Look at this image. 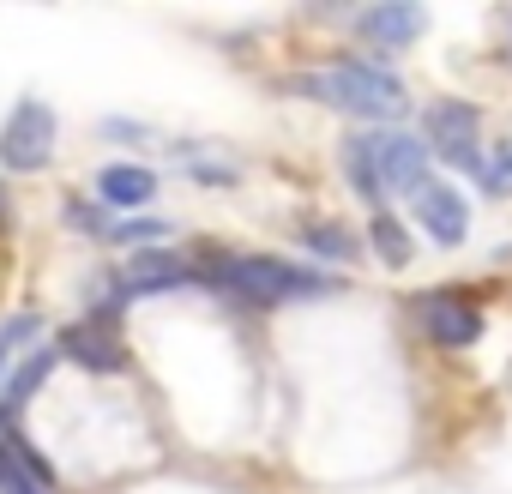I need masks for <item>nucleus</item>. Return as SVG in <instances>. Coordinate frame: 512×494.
<instances>
[{"instance_id":"obj_4","label":"nucleus","mask_w":512,"mask_h":494,"mask_svg":"<svg viewBox=\"0 0 512 494\" xmlns=\"http://www.w3.org/2000/svg\"><path fill=\"white\" fill-rule=\"evenodd\" d=\"M55 133H61L55 109H49L43 97H25V103L7 115V127H0V163H7L13 175H37V169H49V157H55Z\"/></svg>"},{"instance_id":"obj_18","label":"nucleus","mask_w":512,"mask_h":494,"mask_svg":"<svg viewBox=\"0 0 512 494\" xmlns=\"http://www.w3.org/2000/svg\"><path fill=\"white\" fill-rule=\"evenodd\" d=\"M163 235H169V223H157V217H151V223H145V217H133V223H121V229H115V241H151V247H157Z\"/></svg>"},{"instance_id":"obj_14","label":"nucleus","mask_w":512,"mask_h":494,"mask_svg":"<svg viewBox=\"0 0 512 494\" xmlns=\"http://www.w3.org/2000/svg\"><path fill=\"white\" fill-rule=\"evenodd\" d=\"M368 241H374V254H380V266H392V272H404L410 266V229L392 217V211H374V223H368Z\"/></svg>"},{"instance_id":"obj_3","label":"nucleus","mask_w":512,"mask_h":494,"mask_svg":"<svg viewBox=\"0 0 512 494\" xmlns=\"http://www.w3.org/2000/svg\"><path fill=\"white\" fill-rule=\"evenodd\" d=\"M290 91H302L314 103H332V109H344L356 121H398L404 115V85L392 73L368 67V61H338L326 73H302Z\"/></svg>"},{"instance_id":"obj_10","label":"nucleus","mask_w":512,"mask_h":494,"mask_svg":"<svg viewBox=\"0 0 512 494\" xmlns=\"http://www.w3.org/2000/svg\"><path fill=\"white\" fill-rule=\"evenodd\" d=\"M61 350H67L73 362H85L91 374H115V368L127 362V350H121V338H115V320L67 326V332H61Z\"/></svg>"},{"instance_id":"obj_8","label":"nucleus","mask_w":512,"mask_h":494,"mask_svg":"<svg viewBox=\"0 0 512 494\" xmlns=\"http://www.w3.org/2000/svg\"><path fill=\"white\" fill-rule=\"evenodd\" d=\"M121 284H127V296H169V290L193 284V260L169 254V247H139L121 272Z\"/></svg>"},{"instance_id":"obj_12","label":"nucleus","mask_w":512,"mask_h":494,"mask_svg":"<svg viewBox=\"0 0 512 494\" xmlns=\"http://www.w3.org/2000/svg\"><path fill=\"white\" fill-rule=\"evenodd\" d=\"M97 199L115 211H145L157 199V175L145 163H103L97 169Z\"/></svg>"},{"instance_id":"obj_2","label":"nucleus","mask_w":512,"mask_h":494,"mask_svg":"<svg viewBox=\"0 0 512 494\" xmlns=\"http://www.w3.org/2000/svg\"><path fill=\"white\" fill-rule=\"evenodd\" d=\"M344 175L356 181V193L368 205H386V193H416L428 181V145L398 127L344 139Z\"/></svg>"},{"instance_id":"obj_16","label":"nucleus","mask_w":512,"mask_h":494,"mask_svg":"<svg viewBox=\"0 0 512 494\" xmlns=\"http://www.w3.org/2000/svg\"><path fill=\"white\" fill-rule=\"evenodd\" d=\"M302 235H308V247H314L320 260H344V266H350V260L362 254V241H356V235H350L344 223H326V217H314V223H308Z\"/></svg>"},{"instance_id":"obj_9","label":"nucleus","mask_w":512,"mask_h":494,"mask_svg":"<svg viewBox=\"0 0 512 494\" xmlns=\"http://www.w3.org/2000/svg\"><path fill=\"white\" fill-rule=\"evenodd\" d=\"M356 31L374 43V49H410L422 31H428V13L416 7V0H380V7H368L356 19Z\"/></svg>"},{"instance_id":"obj_13","label":"nucleus","mask_w":512,"mask_h":494,"mask_svg":"<svg viewBox=\"0 0 512 494\" xmlns=\"http://www.w3.org/2000/svg\"><path fill=\"white\" fill-rule=\"evenodd\" d=\"M49 368H55V350H37V356H31V362L7 380V392H0V428H7V422H13L31 398H37V386L49 380Z\"/></svg>"},{"instance_id":"obj_5","label":"nucleus","mask_w":512,"mask_h":494,"mask_svg":"<svg viewBox=\"0 0 512 494\" xmlns=\"http://www.w3.org/2000/svg\"><path fill=\"white\" fill-rule=\"evenodd\" d=\"M476 133H482V115L470 109V103H458V97H440L434 109H428V151H440L446 163H458V169H476L482 175V151H476Z\"/></svg>"},{"instance_id":"obj_11","label":"nucleus","mask_w":512,"mask_h":494,"mask_svg":"<svg viewBox=\"0 0 512 494\" xmlns=\"http://www.w3.org/2000/svg\"><path fill=\"white\" fill-rule=\"evenodd\" d=\"M0 494H55V470L7 428L0 440Z\"/></svg>"},{"instance_id":"obj_1","label":"nucleus","mask_w":512,"mask_h":494,"mask_svg":"<svg viewBox=\"0 0 512 494\" xmlns=\"http://www.w3.org/2000/svg\"><path fill=\"white\" fill-rule=\"evenodd\" d=\"M199 284L235 296V302H253V308H284V302H320L332 296V278L314 272V266H296V260H272V254H199L193 266Z\"/></svg>"},{"instance_id":"obj_7","label":"nucleus","mask_w":512,"mask_h":494,"mask_svg":"<svg viewBox=\"0 0 512 494\" xmlns=\"http://www.w3.org/2000/svg\"><path fill=\"white\" fill-rule=\"evenodd\" d=\"M416 320H422V332L434 338V344H446V350H470L476 338H482V308H470L464 296H416Z\"/></svg>"},{"instance_id":"obj_17","label":"nucleus","mask_w":512,"mask_h":494,"mask_svg":"<svg viewBox=\"0 0 512 494\" xmlns=\"http://www.w3.org/2000/svg\"><path fill=\"white\" fill-rule=\"evenodd\" d=\"M482 187H488L494 199H512V145H500V151L482 163Z\"/></svg>"},{"instance_id":"obj_6","label":"nucleus","mask_w":512,"mask_h":494,"mask_svg":"<svg viewBox=\"0 0 512 494\" xmlns=\"http://www.w3.org/2000/svg\"><path fill=\"white\" fill-rule=\"evenodd\" d=\"M410 205H416V223L428 229V241L458 247V241L470 235V205H464V193H458L452 181H422V187L410 193Z\"/></svg>"},{"instance_id":"obj_15","label":"nucleus","mask_w":512,"mask_h":494,"mask_svg":"<svg viewBox=\"0 0 512 494\" xmlns=\"http://www.w3.org/2000/svg\"><path fill=\"white\" fill-rule=\"evenodd\" d=\"M37 338H43V314H37V308H19L7 326H0V374H7V368L37 344Z\"/></svg>"}]
</instances>
